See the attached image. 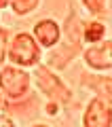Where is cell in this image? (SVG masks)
Here are the masks:
<instances>
[{
    "label": "cell",
    "instance_id": "cell-12",
    "mask_svg": "<svg viewBox=\"0 0 112 127\" xmlns=\"http://www.w3.org/2000/svg\"><path fill=\"white\" fill-rule=\"evenodd\" d=\"M11 32L9 28H2L0 26V68H2V64L6 59V53H9V40H11Z\"/></svg>",
    "mask_w": 112,
    "mask_h": 127
},
{
    "label": "cell",
    "instance_id": "cell-13",
    "mask_svg": "<svg viewBox=\"0 0 112 127\" xmlns=\"http://www.w3.org/2000/svg\"><path fill=\"white\" fill-rule=\"evenodd\" d=\"M4 6H11V0H0V9H4Z\"/></svg>",
    "mask_w": 112,
    "mask_h": 127
},
{
    "label": "cell",
    "instance_id": "cell-15",
    "mask_svg": "<svg viewBox=\"0 0 112 127\" xmlns=\"http://www.w3.org/2000/svg\"><path fill=\"white\" fill-rule=\"evenodd\" d=\"M2 106H4V102H2V91H0V108H2Z\"/></svg>",
    "mask_w": 112,
    "mask_h": 127
},
{
    "label": "cell",
    "instance_id": "cell-3",
    "mask_svg": "<svg viewBox=\"0 0 112 127\" xmlns=\"http://www.w3.org/2000/svg\"><path fill=\"white\" fill-rule=\"evenodd\" d=\"M6 59L11 62V66H17V68H36L40 66L42 49L34 40L32 32H17L9 40Z\"/></svg>",
    "mask_w": 112,
    "mask_h": 127
},
{
    "label": "cell",
    "instance_id": "cell-1",
    "mask_svg": "<svg viewBox=\"0 0 112 127\" xmlns=\"http://www.w3.org/2000/svg\"><path fill=\"white\" fill-rule=\"evenodd\" d=\"M83 21L78 17L76 6L70 9V15L66 17V23H63V34L59 45L53 49V53H49L47 57V66L51 70H66L78 55H83Z\"/></svg>",
    "mask_w": 112,
    "mask_h": 127
},
{
    "label": "cell",
    "instance_id": "cell-2",
    "mask_svg": "<svg viewBox=\"0 0 112 127\" xmlns=\"http://www.w3.org/2000/svg\"><path fill=\"white\" fill-rule=\"evenodd\" d=\"M32 81H34L38 93H42L49 100V104H57L59 108H66V106L72 104L74 95H72L70 87L57 76V72L47 66V64H40L32 70Z\"/></svg>",
    "mask_w": 112,
    "mask_h": 127
},
{
    "label": "cell",
    "instance_id": "cell-14",
    "mask_svg": "<svg viewBox=\"0 0 112 127\" xmlns=\"http://www.w3.org/2000/svg\"><path fill=\"white\" fill-rule=\"evenodd\" d=\"M30 127H51V125H45V123H34V125H30Z\"/></svg>",
    "mask_w": 112,
    "mask_h": 127
},
{
    "label": "cell",
    "instance_id": "cell-11",
    "mask_svg": "<svg viewBox=\"0 0 112 127\" xmlns=\"http://www.w3.org/2000/svg\"><path fill=\"white\" fill-rule=\"evenodd\" d=\"M38 6H40V0H11V11L15 15H19V17L34 13Z\"/></svg>",
    "mask_w": 112,
    "mask_h": 127
},
{
    "label": "cell",
    "instance_id": "cell-7",
    "mask_svg": "<svg viewBox=\"0 0 112 127\" xmlns=\"http://www.w3.org/2000/svg\"><path fill=\"white\" fill-rule=\"evenodd\" d=\"M32 36L40 49H55L61 40V28L55 19H40L32 28Z\"/></svg>",
    "mask_w": 112,
    "mask_h": 127
},
{
    "label": "cell",
    "instance_id": "cell-9",
    "mask_svg": "<svg viewBox=\"0 0 112 127\" xmlns=\"http://www.w3.org/2000/svg\"><path fill=\"white\" fill-rule=\"evenodd\" d=\"M83 40L89 42V45H97V42L106 40V26H104V21H97V19L85 21V26H83Z\"/></svg>",
    "mask_w": 112,
    "mask_h": 127
},
{
    "label": "cell",
    "instance_id": "cell-4",
    "mask_svg": "<svg viewBox=\"0 0 112 127\" xmlns=\"http://www.w3.org/2000/svg\"><path fill=\"white\" fill-rule=\"evenodd\" d=\"M0 91L4 102H23L32 95V74L17 66L0 68Z\"/></svg>",
    "mask_w": 112,
    "mask_h": 127
},
{
    "label": "cell",
    "instance_id": "cell-5",
    "mask_svg": "<svg viewBox=\"0 0 112 127\" xmlns=\"http://www.w3.org/2000/svg\"><path fill=\"white\" fill-rule=\"evenodd\" d=\"M83 59L91 70L106 72L112 70V40H102L97 45H89L83 51Z\"/></svg>",
    "mask_w": 112,
    "mask_h": 127
},
{
    "label": "cell",
    "instance_id": "cell-8",
    "mask_svg": "<svg viewBox=\"0 0 112 127\" xmlns=\"http://www.w3.org/2000/svg\"><path fill=\"white\" fill-rule=\"evenodd\" d=\"M78 81L87 91L93 93V97H99L112 106V76L97 74V72H83Z\"/></svg>",
    "mask_w": 112,
    "mask_h": 127
},
{
    "label": "cell",
    "instance_id": "cell-6",
    "mask_svg": "<svg viewBox=\"0 0 112 127\" xmlns=\"http://www.w3.org/2000/svg\"><path fill=\"white\" fill-rule=\"evenodd\" d=\"M83 127H112V106L99 97H91L83 114Z\"/></svg>",
    "mask_w": 112,
    "mask_h": 127
},
{
    "label": "cell",
    "instance_id": "cell-10",
    "mask_svg": "<svg viewBox=\"0 0 112 127\" xmlns=\"http://www.w3.org/2000/svg\"><path fill=\"white\" fill-rule=\"evenodd\" d=\"M81 4L95 19H104L108 15V0H81Z\"/></svg>",
    "mask_w": 112,
    "mask_h": 127
}]
</instances>
